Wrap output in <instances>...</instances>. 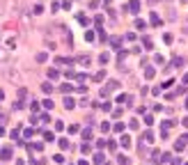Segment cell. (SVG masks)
<instances>
[{"instance_id":"cell-1","label":"cell","mask_w":188,"mask_h":165,"mask_svg":"<svg viewBox=\"0 0 188 165\" xmlns=\"http://www.w3.org/2000/svg\"><path fill=\"white\" fill-rule=\"evenodd\" d=\"M126 9H128V12H131V14H138V12H140V2H138V0H131V2H128V7H126Z\"/></svg>"},{"instance_id":"cell-2","label":"cell","mask_w":188,"mask_h":165,"mask_svg":"<svg viewBox=\"0 0 188 165\" xmlns=\"http://www.w3.org/2000/svg\"><path fill=\"white\" fill-rule=\"evenodd\" d=\"M0 158H2V161H9V158H12V149H9V147L2 149V151H0Z\"/></svg>"},{"instance_id":"cell-3","label":"cell","mask_w":188,"mask_h":165,"mask_svg":"<svg viewBox=\"0 0 188 165\" xmlns=\"http://www.w3.org/2000/svg\"><path fill=\"white\" fill-rule=\"evenodd\" d=\"M2 7H7V9L12 12V9H16V0H5V5H2Z\"/></svg>"},{"instance_id":"cell-4","label":"cell","mask_w":188,"mask_h":165,"mask_svg":"<svg viewBox=\"0 0 188 165\" xmlns=\"http://www.w3.org/2000/svg\"><path fill=\"white\" fill-rule=\"evenodd\" d=\"M73 105H76V103H73V99H69V97L64 99V108H67V110H73Z\"/></svg>"},{"instance_id":"cell-5","label":"cell","mask_w":188,"mask_h":165,"mask_svg":"<svg viewBox=\"0 0 188 165\" xmlns=\"http://www.w3.org/2000/svg\"><path fill=\"white\" fill-rule=\"evenodd\" d=\"M41 90H44L46 94H51V92H53V85H48V83H44V85H41Z\"/></svg>"},{"instance_id":"cell-6","label":"cell","mask_w":188,"mask_h":165,"mask_svg":"<svg viewBox=\"0 0 188 165\" xmlns=\"http://www.w3.org/2000/svg\"><path fill=\"white\" fill-rule=\"evenodd\" d=\"M32 12H34V14H41V12H44V5H34Z\"/></svg>"},{"instance_id":"cell-7","label":"cell","mask_w":188,"mask_h":165,"mask_svg":"<svg viewBox=\"0 0 188 165\" xmlns=\"http://www.w3.org/2000/svg\"><path fill=\"white\" fill-rule=\"evenodd\" d=\"M9 78H12V80H14V83H19V80H21V76H19V73H16V71H12V73H9Z\"/></svg>"},{"instance_id":"cell-8","label":"cell","mask_w":188,"mask_h":165,"mask_svg":"<svg viewBox=\"0 0 188 165\" xmlns=\"http://www.w3.org/2000/svg\"><path fill=\"white\" fill-rule=\"evenodd\" d=\"M94 163H96V165L103 163V154H96V156H94Z\"/></svg>"},{"instance_id":"cell-9","label":"cell","mask_w":188,"mask_h":165,"mask_svg":"<svg viewBox=\"0 0 188 165\" xmlns=\"http://www.w3.org/2000/svg\"><path fill=\"white\" fill-rule=\"evenodd\" d=\"M48 76H51V78H58V76H60V71H58V69H51V71H48Z\"/></svg>"},{"instance_id":"cell-10","label":"cell","mask_w":188,"mask_h":165,"mask_svg":"<svg viewBox=\"0 0 188 165\" xmlns=\"http://www.w3.org/2000/svg\"><path fill=\"white\" fill-rule=\"evenodd\" d=\"M154 73H156V71H154V69H147V71H145V76H147V78H149V80H152V78H154Z\"/></svg>"},{"instance_id":"cell-11","label":"cell","mask_w":188,"mask_h":165,"mask_svg":"<svg viewBox=\"0 0 188 165\" xmlns=\"http://www.w3.org/2000/svg\"><path fill=\"white\" fill-rule=\"evenodd\" d=\"M142 138H145V142H154V135H152V133H145Z\"/></svg>"},{"instance_id":"cell-12","label":"cell","mask_w":188,"mask_h":165,"mask_svg":"<svg viewBox=\"0 0 188 165\" xmlns=\"http://www.w3.org/2000/svg\"><path fill=\"white\" fill-rule=\"evenodd\" d=\"M152 23H154V25H161V18H158L156 14H152Z\"/></svg>"},{"instance_id":"cell-13","label":"cell","mask_w":188,"mask_h":165,"mask_svg":"<svg viewBox=\"0 0 188 165\" xmlns=\"http://www.w3.org/2000/svg\"><path fill=\"white\" fill-rule=\"evenodd\" d=\"M174 66H177V69H181V66H184V60H181V58H177V60H174Z\"/></svg>"},{"instance_id":"cell-14","label":"cell","mask_w":188,"mask_h":165,"mask_svg":"<svg viewBox=\"0 0 188 165\" xmlns=\"http://www.w3.org/2000/svg\"><path fill=\"white\" fill-rule=\"evenodd\" d=\"M135 28L138 30H145V21H135Z\"/></svg>"},{"instance_id":"cell-15","label":"cell","mask_w":188,"mask_h":165,"mask_svg":"<svg viewBox=\"0 0 188 165\" xmlns=\"http://www.w3.org/2000/svg\"><path fill=\"white\" fill-rule=\"evenodd\" d=\"M163 41L165 44H172V34H163Z\"/></svg>"},{"instance_id":"cell-16","label":"cell","mask_w":188,"mask_h":165,"mask_svg":"<svg viewBox=\"0 0 188 165\" xmlns=\"http://www.w3.org/2000/svg\"><path fill=\"white\" fill-rule=\"evenodd\" d=\"M142 41H145V46H147V48H152V46H154V44H152V39H149V37H145V39H142Z\"/></svg>"},{"instance_id":"cell-17","label":"cell","mask_w":188,"mask_h":165,"mask_svg":"<svg viewBox=\"0 0 188 165\" xmlns=\"http://www.w3.org/2000/svg\"><path fill=\"white\" fill-rule=\"evenodd\" d=\"M37 62H46V53H39L37 55Z\"/></svg>"},{"instance_id":"cell-18","label":"cell","mask_w":188,"mask_h":165,"mask_svg":"<svg viewBox=\"0 0 188 165\" xmlns=\"http://www.w3.org/2000/svg\"><path fill=\"white\" fill-rule=\"evenodd\" d=\"M99 60H101V64H106V62H108V60H110V58H108V53H103V55H101V58H99Z\"/></svg>"},{"instance_id":"cell-19","label":"cell","mask_w":188,"mask_h":165,"mask_svg":"<svg viewBox=\"0 0 188 165\" xmlns=\"http://www.w3.org/2000/svg\"><path fill=\"white\" fill-rule=\"evenodd\" d=\"M145 124H149V126H152V124H154V117H152V115H147V117H145Z\"/></svg>"},{"instance_id":"cell-20","label":"cell","mask_w":188,"mask_h":165,"mask_svg":"<svg viewBox=\"0 0 188 165\" xmlns=\"http://www.w3.org/2000/svg\"><path fill=\"white\" fill-rule=\"evenodd\" d=\"M44 140H46V142H51V140H53V133L46 131V133H44Z\"/></svg>"},{"instance_id":"cell-21","label":"cell","mask_w":188,"mask_h":165,"mask_svg":"<svg viewBox=\"0 0 188 165\" xmlns=\"http://www.w3.org/2000/svg\"><path fill=\"white\" fill-rule=\"evenodd\" d=\"M115 131L122 133V131H124V124H119V122H117V124H115Z\"/></svg>"},{"instance_id":"cell-22","label":"cell","mask_w":188,"mask_h":165,"mask_svg":"<svg viewBox=\"0 0 188 165\" xmlns=\"http://www.w3.org/2000/svg\"><path fill=\"white\" fill-rule=\"evenodd\" d=\"M53 161H55V163H64V156H60V154H58V156H53Z\"/></svg>"},{"instance_id":"cell-23","label":"cell","mask_w":188,"mask_h":165,"mask_svg":"<svg viewBox=\"0 0 188 165\" xmlns=\"http://www.w3.org/2000/svg\"><path fill=\"white\" fill-rule=\"evenodd\" d=\"M5 60H7V53H5V51H0V62H5Z\"/></svg>"},{"instance_id":"cell-24","label":"cell","mask_w":188,"mask_h":165,"mask_svg":"<svg viewBox=\"0 0 188 165\" xmlns=\"http://www.w3.org/2000/svg\"><path fill=\"white\" fill-rule=\"evenodd\" d=\"M181 142H184V144L188 142V133H186V135H181Z\"/></svg>"},{"instance_id":"cell-25","label":"cell","mask_w":188,"mask_h":165,"mask_svg":"<svg viewBox=\"0 0 188 165\" xmlns=\"http://www.w3.org/2000/svg\"><path fill=\"white\" fill-rule=\"evenodd\" d=\"M0 122H7V115H0Z\"/></svg>"},{"instance_id":"cell-26","label":"cell","mask_w":188,"mask_h":165,"mask_svg":"<svg viewBox=\"0 0 188 165\" xmlns=\"http://www.w3.org/2000/svg\"><path fill=\"white\" fill-rule=\"evenodd\" d=\"M184 126H186V129H188V117H186V119H184Z\"/></svg>"},{"instance_id":"cell-27","label":"cell","mask_w":188,"mask_h":165,"mask_svg":"<svg viewBox=\"0 0 188 165\" xmlns=\"http://www.w3.org/2000/svg\"><path fill=\"white\" fill-rule=\"evenodd\" d=\"M186 34H188V28H186Z\"/></svg>"},{"instance_id":"cell-28","label":"cell","mask_w":188,"mask_h":165,"mask_svg":"<svg viewBox=\"0 0 188 165\" xmlns=\"http://www.w3.org/2000/svg\"><path fill=\"white\" fill-rule=\"evenodd\" d=\"M186 165H188V163H186Z\"/></svg>"}]
</instances>
